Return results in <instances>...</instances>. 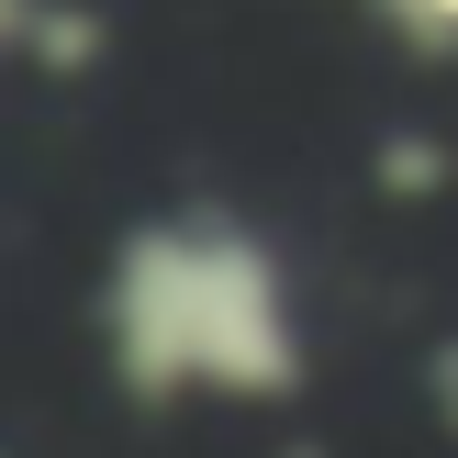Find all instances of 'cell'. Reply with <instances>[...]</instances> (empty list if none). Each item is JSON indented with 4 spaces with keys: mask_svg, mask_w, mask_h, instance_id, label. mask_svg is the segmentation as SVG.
<instances>
[{
    "mask_svg": "<svg viewBox=\"0 0 458 458\" xmlns=\"http://www.w3.org/2000/svg\"><path fill=\"white\" fill-rule=\"evenodd\" d=\"M0 45H34V0H0Z\"/></svg>",
    "mask_w": 458,
    "mask_h": 458,
    "instance_id": "cell-4",
    "label": "cell"
},
{
    "mask_svg": "<svg viewBox=\"0 0 458 458\" xmlns=\"http://www.w3.org/2000/svg\"><path fill=\"white\" fill-rule=\"evenodd\" d=\"M380 12H392L414 45H447V56H458V0H380Z\"/></svg>",
    "mask_w": 458,
    "mask_h": 458,
    "instance_id": "cell-2",
    "label": "cell"
},
{
    "mask_svg": "<svg viewBox=\"0 0 458 458\" xmlns=\"http://www.w3.org/2000/svg\"><path fill=\"white\" fill-rule=\"evenodd\" d=\"M425 392H437V414L458 425V347H437V358H425Z\"/></svg>",
    "mask_w": 458,
    "mask_h": 458,
    "instance_id": "cell-3",
    "label": "cell"
},
{
    "mask_svg": "<svg viewBox=\"0 0 458 458\" xmlns=\"http://www.w3.org/2000/svg\"><path fill=\"white\" fill-rule=\"evenodd\" d=\"M112 325V369L134 403H291L302 392V325H291V280L246 224L224 213H179V224H134L101 291Z\"/></svg>",
    "mask_w": 458,
    "mask_h": 458,
    "instance_id": "cell-1",
    "label": "cell"
}]
</instances>
